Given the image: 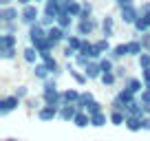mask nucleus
Here are the masks:
<instances>
[{"label": "nucleus", "instance_id": "nucleus-15", "mask_svg": "<svg viewBox=\"0 0 150 141\" xmlns=\"http://www.w3.org/2000/svg\"><path fill=\"white\" fill-rule=\"evenodd\" d=\"M22 60L27 62V64H31V66H35L38 62H42L40 60V51H38V49H33V47H27L22 51Z\"/></svg>", "mask_w": 150, "mask_h": 141}, {"label": "nucleus", "instance_id": "nucleus-22", "mask_svg": "<svg viewBox=\"0 0 150 141\" xmlns=\"http://www.w3.org/2000/svg\"><path fill=\"white\" fill-rule=\"evenodd\" d=\"M97 64H99V68H102V75H104V73H110V70H115L117 62L110 60L108 55H104V57H99V60H97Z\"/></svg>", "mask_w": 150, "mask_h": 141}, {"label": "nucleus", "instance_id": "nucleus-25", "mask_svg": "<svg viewBox=\"0 0 150 141\" xmlns=\"http://www.w3.org/2000/svg\"><path fill=\"white\" fill-rule=\"evenodd\" d=\"M93 102H95V95L91 93V90H82L77 106H80V110H86V108H88V104H93Z\"/></svg>", "mask_w": 150, "mask_h": 141}, {"label": "nucleus", "instance_id": "nucleus-4", "mask_svg": "<svg viewBox=\"0 0 150 141\" xmlns=\"http://www.w3.org/2000/svg\"><path fill=\"white\" fill-rule=\"evenodd\" d=\"M71 31H64L62 27H57V24H53V27H49L47 29V35H49V42H51V47L55 49L57 44H62V42H66V35H69Z\"/></svg>", "mask_w": 150, "mask_h": 141}, {"label": "nucleus", "instance_id": "nucleus-34", "mask_svg": "<svg viewBox=\"0 0 150 141\" xmlns=\"http://www.w3.org/2000/svg\"><path fill=\"white\" fill-rule=\"evenodd\" d=\"M86 113H88V115H97V113H104V106H102V104L97 102V99H95L93 104H88V108H86Z\"/></svg>", "mask_w": 150, "mask_h": 141}, {"label": "nucleus", "instance_id": "nucleus-12", "mask_svg": "<svg viewBox=\"0 0 150 141\" xmlns=\"http://www.w3.org/2000/svg\"><path fill=\"white\" fill-rule=\"evenodd\" d=\"M80 95H82V90H77V88H66V90H62V106L77 104V102H80Z\"/></svg>", "mask_w": 150, "mask_h": 141}, {"label": "nucleus", "instance_id": "nucleus-43", "mask_svg": "<svg viewBox=\"0 0 150 141\" xmlns=\"http://www.w3.org/2000/svg\"><path fill=\"white\" fill-rule=\"evenodd\" d=\"M144 115H150V104H144Z\"/></svg>", "mask_w": 150, "mask_h": 141}, {"label": "nucleus", "instance_id": "nucleus-23", "mask_svg": "<svg viewBox=\"0 0 150 141\" xmlns=\"http://www.w3.org/2000/svg\"><path fill=\"white\" fill-rule=\"evenodd\" d=\"M73 123H75L77 128H88V126H91V115L86 113V110H80V113L75 115Z\"/></svg>", "mask_w": 150, "mask_h": 141}, {"label": "nucleus", "instance_id": "nucleus-7", "mask_svg": "<svg viewBox=\"0 0 150 141\" xmlns=\"http://www.w3.org/2000/svg\"><path fill=\"white\" fill-rule=\"evenodd\" d=\"M124 88L130 90V93L137 97V95H141V90L146 88V84H144L141 77H126V80H124Z\"/></svg>", "mask_w": 150, "mask_h": 141}, {"label": "nucleus", "instance_id": "nucleus-35", "mask_svg": "<svg viewBox=\"0 0 150 141\" xmlns=\"http://www.w3.org/2000/svg\"><path fill=\"white\" fill-rule=\"evenodd\" d=\"M42 90H60V88H57L55 77H49V80H44V82H42Z\"/></svg>", "mask_w": 150, "mask_h": 141}, {"label": "nucleus", "instance_id": "nucleus-29", "mask_svg": "<svg viewBox=\"0 0 150 141\" xmlns=\"http://www.w3.org/2000/svg\"><path fill=\"white\" fill-rule=\"evenodd\" d=\"M117 80H119V77L115 75V70H110V73H104V75L99 77V82H102L104 86H115V84H117Z\"/></svg>", "mask_w": 150, "mask_h": 141}, {"label": "nucleus", "instance_id": "nucleus-26", "mask_svg": "<svg viewBox=\"0 0 150 141\" xmlns=\"http://www.w3.org/2000/svg\"><path fill=\"white\" fill-rule=\"evenodd\" d=\"M82 42H84L82 35H71V33L66 35V44H69L73 51H77V53H80V49H82Z\"/></svg>", "mask_w": 150, "mask_h": 141}, {"label": "nucleus", "instance_id": "nucleus-11", "mask_svg": "<svg viewBox=\"0 0 150 141\" xmlns=\"http://www.w3.org/2000/svg\"><path fill=\"white\" fill-rule=\"evenodd\" d=\"M77 113H80V106H77V104L62 106V108H60V119H62V121H71V123H73V119H75Z\"/></svg>", "mask_w": 150, "mask_h": 141}, {"label": "nucleus", "instance_id": "nucleus-16", "mask_svg": "<svg viewBox=\"0 0 150 141\" xmlns=\"http://www.w3.org/2000/svg\"><path fill=\"white\" fill-rule=\"evenodd\" d=\"M18 47V35L16 33H0V49H13Z\"/></svg>", "mask_w": 150, "mask_h": 141}, {"label": "nucleus", "instance_id": "nucleus-33", "mask_svg": "<svg viewBox=\"0 0 150 141\" xmlns=\"http://www.w3.org/2000/svg\"><path fill=\"white\" fill-rule=\"evenodd\" d=\"M16 53H18V47H13V49H0V57H2V60H13Z\"/></svg>", "mask_w": 150, "mask_h": 141}, {"label": "nucleus", "instance_id": "nucleus-45", "mask_svg": "<svg viewBox=\"0 0 150 141\" xmlns=\"http://www.w3.org/2000/svg\"><path fill=\"white\" fill-rule=\"evenodd\" d=\"M33 2H35V5H38V2H44V0H33Z\"/></svg>", "mask_w": 150, "mask_h": 141}, {"label": "nucleus", "instance_id": "nucleus-6", "mask_svg": "<svg viewBox=\"0 0 150 141\" xmlns=\"http://www.w3.org/2000/svg\"><path fill=\"white\" fill-rule=\"evenodd\" d=\"M35 117L40 121H53V119H60V108L55 106H42V108H38Z\"/></svg>", "mask_w": 150, "mask_h": 141}, {"label": "nucleus", "instance_id": "nucleus-40", "mask_svg": "<svg viewBox=\"0 0 150 141\" xmlns=\"http://www.w3.org/2000/svg\"><path fill=\"white\" fill-rule=\"evenodd\" d=\"M139 13H150V2H141V7H139Z\"/></svg>", "mask_w": 150, "mask_h": 141}, {"label": "nucleus", "instance_id": "nucleus-21", "mask_svg": "<svg viewBox=\"0 0 150 141\" xmlns=\"http://www.w3.org/2000/svg\"><path fill=\"white\" fill-rule=\"evenodd\" d=\"M126 117L128 115L124 113V110H110V113H108V119H110L112 126H124V123H126Z\"/></svg>", "mask_w": 150, "mask_h": 141}, {"label": "nucleus", "instance_id": "nucleus-39", "mask_svg": "<svg viewBox=\"0 0 150 141\" xmlns=\"http://www.w3.org/2000/svg\"><path fill=\"white\" fill-rule=\"evenodd\" d=\"M141 126H144L146 132H150V115H146V117L141 119Z\"/></svg>", "mask_w": 150, "mask_h": 141}, {"label": "nucleus", "instance_id": "nucleus-1", "mask_svg": "<svg viewBox=\"0 0 150 141\" xmlns=\"http://www.w3.org/2000/svg\"><path fill=\"white\" fill-rule=\"evenodd\" d=\"M40 16H42V13H40L38 5H35V2H31V5H27V7L20 9V22L27 24V27H33V24L40 22Z\"/></svg>", "mask_w": 150, "mask_h": 141}, {"label": "nucleus", "instance_id": "nucleus-2", "mask_svg": "<svg viewBox=\"0 0 150 141\" xmlns=\"http://www.w3.org/2000/svg\"><path fill=\"white\" fill-rule=\"evenodd\" d=\"M119 18H122L124 24H135V20L139 18V7L135 5V2H126V5L119 7Z\"/></svg>", "mask_w": 150, "mask_h": 141}, {"label": "nucleus", "instance_id": "nucleus-19", "mask_svg": "<svg viewBox=\"0 0 150 141\" xmlns=\"http://www.w3.org/2000/svg\"><path fill=\"white\" fill-rule=\"evenodd\" d=\"M55 24H57V27H62L64 31H71V29L75 27V18H73V16H69V13H60Z\"/></svg>", "mask_w": 150, "mask_h": 141}, {"label": "nucleus", "instance_id": "nucleus-41", "mask_svg": "<svg viewBox=\"0 0 150 141\" xmlns=\"http://www.w3.org/2000/svg\"><path fill=\"white\" fill-rule=\"evenodd\" d=\"M16 0H0V7H11Z\"/></svg>", "mask_w": 150, "mask_h": 141}, {"label": "nucleus", "instance_id": "nucleus-17", "mask_svg": "<svg viewBox=\"0 0 150 141\" xmlns=\"http://www.w3.org/2000/svg\"><path fill=\"white\" fill-rule=\"evenodd\" d=\"M141 119H144V117H126V123H124V128H126V130H130V132H144Z\"/></svg>", "mask_w": 150, "mask_h": 141}, {"label": "nucleus", "instance_id": "nucleus-20", "mask_svg": "<svg viewBox=\"0 0 150 141\" xmlns=\"http://www.w3.org/2000/svg\"><path fill=\"white\" fill-rule=\"evenodd\" d=\"M84 73H86V77H88V80H99V77H102V68H99L97 60L91 62V64L84 68Z\"/></svg>", "mask_w": 150, "mask_h": 141}, {"label": "nucleus", "instance_id": "nucleus-31", "mask_svg": "<svg viewBox=\"0 0 150 141\" xmlns=\"http://www.w3.org/2000/svg\"><path fill=\"white\" fill-rule=\"evenodd\" d=\"M55 22H57V18H55V16H49V13H42V16H40V24H42L44 29L53 27Z\"/></svg>", "mask_w": 150, "mask_h": 141}, {"label": "nucleus", "instance_id": "nucleus-36", "mask_svg": "<svg viewBox=\"0 0 150 141\" xmlns=\"http://www.w3.org/2000/svg\"><path fill=\"white\" fill-rule=\"evenodd\" d=\"M2 24V33H16L18 31V22H0Z\"/></svg>", "mask_w": 150, "mask_h": 141}, {"label": "nucleus", "instance_id": "nucleus-44", "mask_svg": "<svg viewBox=\"0 0 150 141\" xmlns=\"http://www.w3.org/2000/svg\"><path fill=\"white\" fill-rule=\"evenodd\" d=\"M2 141H20V139H13V137H7V139H2Z\"/></svg>", "mask_w": 150, "mask_h": 141}, {"label": "nucleus", "instance_id": "nucleus-9", "mask_svg": "<svg viewBox=\"0 0 150 141\" xmlns=\"http://www.w3.org/2000/svg\"><path fill=\"white\" fill-rule=\"evenodd\" d=\"M99 29H102V38L110 40L112 35H115V18H112V16H104L102 22H99Z\"/></svg>", "mask_w": 150, "mask_h": 141}, {"label": "nucleus", "instance_id": "nucleus-8", "mask_svg": "<svg viewBox=\"0 0 150 141\" xmlns=\"http://www.w3.org/2000/svg\"><path fill=\"white\" fill-rule=\"evenodd\" d=\"M20 20V11L18 7H0V22H18Z\"/></svg>", "mask_w": 150, "mask_h": 141}, {"label": "nucleus", "instance_id": "nucleus-28", "mask_svg": "<svg viewBox=\"0 0 150 141\" xmlns=\"http://www.w3.org/2000/svg\"><path fill=\"white\" fill-rule=\"evenodd\" d=\"M95 47H97V51L102 53V55H108L110 53V42H108V38H99V40H95Z\"/></svg>", "mask_w": 150, "mask_h": 141}, {"label": "nucleus", "instance_id": "nucleus-13", "mask_svg": "<svg viewBox=\"0 0 150 141\" xmlns=\"http://www.w3.org/2000/svg\"><path fill=\"white\" fill-rule=\"evenodd\" d=\"M64 70H69V75L73 77V80L77 82V84H80V86H82V84H86V82H91L88 77H86V73H84V70H82V73H80V70L75 68V64H71V62H69V64L64 66Z\"/></svg>", "mask_w": 150, "mask_h": 141}, {"label": "nucleus", "instance_id": "nucleus-42", "mask_svg": "<svg viewBox=\"0 0 150 141\" xmlns=\"http://www.w3.org/2000/svg\"><path fill=\"white\" fill-rule=\"evenodd\" d=\"M16 2H18V5H20V7H27V5H31L33 0H16Z\"/></svg>", "mask_w": 150, "mask_h": 141}, {"label": "nucleus", "instance_id": "nucleus-38", "mask_svg": "<svg viewBox=\"0 0 150 141\" xmlns=\"http://www.w3.org/2000/svg\"><path fill=\"white\" fill-rule=\"evenodd\" d=\"M75 55H77V51H73V49L66 44V47H64V57H69V60H71V57H75Z\"/></svg>", "mask_w": 150, "mask_h": 141}, {"label": "nucleus", "instance_id": "nucleus-18", "mask_svg": "<svg viewBox=\"0 0 150 141\" xmlns=\"http://www.w3.org/2000/svg\"><path fill=\"white\" fill-rule=\"evenodd\" d=\"M128 51H130V57H139L146 49H144V44H141L139 38H132V40H128Z\"/></svg>", "mask_w": 150, "mask_h": 141}, {"label": "nucleus", "instance_id": "nucleus-10", "mask_svg": "<svg viewBox=\"0 0 150 141\" xmlns=\"http://www.w3.org/2000/svg\"><path fill=\"white\" fill-rule=\"evenodd\" d=\"M128 55H130V51H128V42L115 44V47L110 49V53H108V57H110V60H115V62L124 60V57H128Z\"/></svg>", "mask_w": 150, "mask_h": 141}, {"label": "nucleus", "instance_id": "nucleus-14", "mask_svg": "<svg viewBox=\"0 0 150 141\" xmlns=\"http://www.w3.org/2000/svg\"><path fill=\"white\" fill-rule=\"evenodd\" d=\"M33 77L44 82V80H49V77H53V75H51V70H49V66L44 64V62H38V64L33 66Z\"/></svg>", "mask_w": 150, "mask_h": 141}, {"label": "nucleus", "instance_id": "nucleus-37", "mask_svg": "<svg viewBox=\"0 0 150 141\" xmlns=\"http://www.w3.org/2000/svg\"><path fill=\"white\" fill-rule=\"evenodd\" d=\"M115 75L119 77V80H126V68H124V66H115Z\"/></svg>", "mask_w": 150, "mask_h": 141}, {"label": "nucleus", "instance_id": "nucleus-30", "mask_svg": "<svg viewBox=\"0 0 150 141\" xmlns=\"http://www.w3.org/2000/svg\"><path fill=\"white\" fill-rule=\"evenodd\" d=\"M137 64H139V68L141 70H146V68H150V51H144L139 57H137Z\"/></svg>", "mask_w": 150, "mask_h": 141}, {"label": "nucleus", "instance_id": "nucleus-24", "mask_svg": "<svg viewBox=\"0 0 150 141\" xmlns=\"http://www.w3.org/2000/svg\"><path fill=\"white\" fill-rule=\"evenodd\" d=\"M106 123H110L106 113H97V115H91V126L93 128H104Z\"/></svg>", "mask_w": 150, "mask_h": 141}, {"label": "nucleus", "instance_id": "nucleus-3", "mask_svg": "<svg viewBox=\"0 0 150 141\" xmlns=\"http://www.w3.org/2000/svg\"><path fill=\"white\" fill-rule=\"evenodd\" d=\"M20 104H22V99H18L13 93L5 95V97L0 99V117H7V115H11L13 110H18Z\"/></svg>", "mask_w": 150, "mask_h": 141}, {"label": "nucleus", "instance_id": "nucleus-32", "mask_svg": "<svg viewBox=\"0 0 150 141\" xmlns=\"http://www.w3.org/2000/svg\"><path fill=\"white\" fill-rule=\"evenodd\" d=\"M13 95H16L18 99H22V102H24V99L29 97V86H24V84H22V86H16Z\"/></svg>", "mask_w": 150, "mask_h": 141}, {"label": "nucleus", "instance_id": "nucleus-5", "mask_svg": "<svg viewBox=\"0 0 150 141\" xmlns=\"http://www.w3.org/2000/svg\"><path fill=\"white\" fill-rule=\"evenodd\" d=\"M97 27H99V22H97L95 18H88V20H77V22H75V31H77V35H82V38L91 35V33H93Z\"/></svg>", "mask_w": 150, "mask_h": 141}, {"label": "nucleus", "instance_id": "nucleus-27", "mask_svg": "<svg viewBox=\"0 0 150 141\" xmlns=\"http://www.w3.org/2000/svg\"><path fill=\"white\" fill-rule=\"evenodd\" d=\"M88 18H93V5L88 0H82V11H80V18L77 20H88Z\"/></svg>", "mask_w": 150, "mask_h": 141}]
</instances>
